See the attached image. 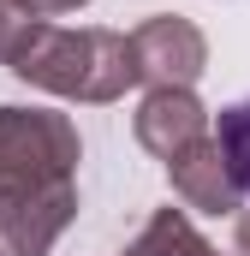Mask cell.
<instances>
[{"instance_id":"cell-1","label":"cell","mask_w":250,"mask_h":256,"mask_svg":"<svg viewBox=\"0 0 250 256\" xmlns=\"http://www.w3.org/2000/svg\"><path fill=\"white\" fill-rule=\"evenodd\" d=\"M12 72L48 96L66 102H120L125 90L137 84V60H131V36L120 30H60V24H42L24 54L12 60Z\"/></svg>"},{"instance_id":"cell-2","label":"cell","mask_w":250,"mask_h":256,"mask_svg":"<svg viewBox=\"0 0 250 256\" xmlns=\"http://www.w3.org/2000/svg\"><path fill=\"white\" fill-rule=\"evenodd\" d=\"M78 126L54 108H0V202L48 185H72L78 173Z\"/></svg>"},{"instance_id":"cell-3","label":"cell","mask_w":250,"mask_h":256,"mask_svg":"<svg viewBox=\"0 0 250 256\" xmlns=\"http://www.w3.org/2000/svg\"><path fill=\"white\" fill-rule=\"evenodd\" d=\"M131 60H137V84H149V90H190L208 66V42L190 18L161 12L131 30Z\"/></svg>"},{"instance_id":"cell-4","label":"cell","mask_w":250,"mask_h":256,"mask_svg":"<svg viewBox=\"0 0 250 256\" xmlns=\"http://www.w3.org/2000/svg\"><path fill=\"white\" fill-rule=\"evenodd\" d=\"M72 220H78V185L12 196L0 202V256H48Z\"/></svg>"},{"instance_id":"cell-5","label":"cell","mask_w":250,"mask_h":256,"mask_svg":"<svg viewBox=\"0 0 250 256\" xmlns=\"http://www.w3.org/2000/svg\"><path fill=\"white\" fill-rule=\"evenodd\" d=\"M167 179H173V196L185 208H196V214H238L244 208V191H238V179H232V167H226L214 137L185 143L167 161Z\"/></svg>"},{"instance_id":"cell-6","label":"cell","mask_w":250,"mask_h":256,"mask_svg":"<svg viewBox=\"0 0 250 256\" xmlns=\"http://www.w3.org/2000/svg\"><path fill=\"white\" fill-rule=\"evenodd\" d=\"M131 131H137V143H143L149 155L173 161L185 143L208 137V108H202L190 90H149L143 108L131 114Z\"/></svg>"},{"instance_id":"cell-7","label":"cell","mask_w":250,"mask_h":256,"mask_svg":"<svg viewBox=\"0 0 250 256\" xmlns=\"http://www.w3.org/2000/svg\"><path fill=\"white\" fill-rule=\"evenodd\" d=\"M214 143H220V155H226L238 191L250 196V96H244V102H232V108H220V120H214Z\"/></svg>"},{"instance_id":"cell-8","label":"cell","mask_w":250,"mask_h":256,"mask_svg":"<svg viewBox=\"0 0 250 256\" xmlns=\"http://www.w3.org/2000/svg\"><path fill=\"white\" fill-rule=\"evenodd\" d=\"M185 226H190L185 208H155V214H149V226H143V232H137V238H131L120 256H173Z\"/></svg>"},{"instance_id":"cell-9","label":"cell","mask_w":250,"mask_h":256,"mask_svg":"<svg viewBox=\"0 0 250 256\" xmlns=\"http://www.w3.org/2000/svg\"><path fill=\"white\" fill-rule=\"evenodd\" d=\"M36 30H42V12H36L30 0H0V66L18 60Z\"/></svg>"},{"instance_id":"cell-10","label":"cell","mask_w":250,"mask_h":256,"mask_svg":"<svg viewBox=\"0 0 250 256\" xmlns=\"http://www.w3.org/2000/svg\"><path fill=\"white\" fill-rule=\"evenodd\" d=\"M173 256H220V250H214V244H208L196 226H185V232H179V250H173Z\"/></svg>"},{"instance_id":"cell-11","label":"cell","mask_w":250,"mask_h":256,"mask_svg":"<svg viewBox=\"0 0 250 256\" xmlns=\"http://www.w3.org/2000/svg\"><path fill=\"white\" fill-rule=\"evenodd\" d=\"M36 12H78V6H90V0H30Z\"/></svg>"},{"instance_id":"cell-12","label":"cell","mask_w":250,"mask_h":256,"mask_svg":"<svg viewBox=\"0 0 250 256\" xmlns=\"http://www.w3.org/2000/svg\"><path fill=\"white\" fill-rule=\"evenodd\" d=\"M238 256H250V208H238Z\"/></svg>"}]
</instances>
